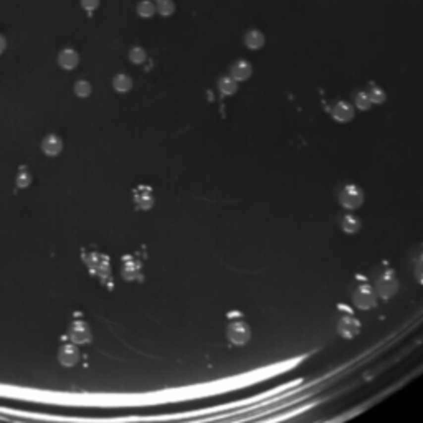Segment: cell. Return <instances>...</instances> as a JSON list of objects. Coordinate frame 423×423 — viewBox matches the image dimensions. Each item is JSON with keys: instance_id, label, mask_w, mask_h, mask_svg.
<instances>
[{"instance_id": "obj_23", "label": "cell", "mask_w": 423, "mask_h": 423, "mask_svg": "<svg viewBox=\"0 0 423 423\" xmlns=\"http://www.w3.org/2000/svg\"><path fill=\"white\" fill-rule=\"evenodd\" d=\"M367 96L372 105H382V103L385 101V93H383L382 88H378V86H372L370 90L367 91Z\"/></svg>"}, {"instance_id": "obj_7", "label": "cell", "mask_w": 423, "mask_h": 423, "mask_svg": "<svg viewBox=\"0 0 423 423\" xmlns=\"http://www.w3.org/2000/svg\"><path fill=\"white\" fill-rule=\"evenodd\" d=\"M66 336L71 342L78 344V346L88 344L93 339L90 324H88V321L81 313L73 314L71 321H70V324H68V329H66Z\"/></svg>"}, {"instance_id": "obj_16", "label": "cell", "mask_w": 423, "mask_h": 423, "mask_svg": "<svg viewBox=\"0 0 423 423\" xmlns=\"http://www.w3.org/2000/svg\"><path fill=\"white\" fill-rule=\"evenodd\" d=\"M412 271L415 281L423 286V243L418 247L415 257L412 260Z\"/></svg>"}, {"instance_id": "obj_22", "label": "cell", "mask_w": 423, "mask_h": 423, "mask_svg": "<svg viewBox=\"0 0 423 423\" xmlns=\"http://www.w3.org/2000/svg\"><path fill=\"white\" fill-rule=\"evenodd\" d=\"M93 93V86H91V83L90 81H86V80H80V81H76V85H75V95L78 96V98H88Z\"/></svg>"}, {"instance_id": "obj_28", "label": "cell", "mask_w": 423, "mask_h": 423, "mask_svg": "<svg viewBox=\"0 0 423 423\" xmlns=\"http://www.w3.org/2000/svg\"><path fill=\"white\" fill-rule=\"evenodd\" d=\"M5 48H7V40H5V37H3V35H0V55L5 52Z\"/></svg>"}, {"instance_id": "obj_20", "label": "cell", "mask_w": 423, "mask_h": 423, "mask_svg": "<svg viewBox=\"0 0 423 423\" xmlns=\"http://www.w3.org/2000/svg\"><path fill=\"white\" fill-rule=\"evenodd\" d=\"M15 182H17L18 189H27V187L32 184V174H30V170H28L25 165H22L20 169H18Z\"/></svg>"}, {"instance_id": "obj_2", "label": "cell", "mask_w": 423, "mask_h": 423, "mask_svg": "<svg viewBox=\"0 0 423 423\" xmlns=\"http://www.w3.org/2000/svg\"><path fill=\"white\" fill-rule=\"evenodd\" d=\"M225 337L230 346L235 347H243L252 341V326L238 309H230L225 314Z\"/></svg>"}, {"instance_id": "obj_5", "label": "cell", "mask_w": 423, "mask_h": 423, "mask_svg": "<svg viewBox=\"0 0 423 423\" xmlns=\"http://www.w3.org/2000/svg\"><path fill=\"white\" fill-rule=\"evenodd\" d=\"M336 331L346 341L357 337L362 331L361 319L357 317L352 306H349L346 303L336 304Z\"/></svg>"}, {"instance_id": "obj_19", "label": "cell", "mask_w": 423, "mask_h": 423, "mask_svg": "<svg viewBox=\"0 0 423 423\" xmlns=\"http://www.w3.org/2000/svg\"><path fill=\"white\" fill-rule=\"evenodd\" d=\"M218 88H220V91H222L223 95L230 96V95H233V93H237L238 81H235L232 76H225V78H222V80L218 81Z\"/></svg>"}, {"instance_id": "obj_17", "label": "cell", "mask_w": 423, "mask_h": 423, "mask_svg": "<svg viewBox=\"0 0 423 423\" xmlns=\"http://www.w3.org/2000/svg\"><path fill=\"white\" fill-rule=\"evenodd\" d=\"M245 45H247L248 48H252V50H258V48H262L264 45L263 33L258 32V30L248 32L247 35H245Z\"/></svg>"}, {"instance_id": "obj_13", "label": "cell", "mask_w": 423, "mask_h": 423, "mask_svg": "<svg viewBox=\"0 0 423 423\" xmlns=\"http://www.w3.org/2000/svg\"><path fill=\"white\" fill-rule=\"evenodd\" d=\"M80 63V56L78 53L73 50V48H66V50H61L60 55H58V65H60L63 70H75Z\"/></svg>"}, {"instance_id": "obj_24", "label": "cell", "mask_w": 423, "mask_h": 423, "mask_svg": "<svg viewBox=\"0 0 423 423\" xmlns=\"http://www.w3.org/2000/svg\"><path fill=\"white\" fill-rule=\"evenodd\" d=\"M146 58H147V55H146V50H144V48H141V47L131 48V52H129V60H131L132 63H136V65H141V63L146 61Z\"/></svg>"}, {"instance_id": "obj_18", "label": "cell", "mask_w": 423, "mask_h": 423, "mask_svg": "<svg viewBox=\"0 0 423 423\" xmlns=\"http://www.w3.org/2000/svg\"><path fill=\"white\" fill-rule=\"evenodd\" d=\"M112 88L117 91V93H127L132 88V80L131 76L124 75V73H121V75H116L114 80H112Z\"/></svg>"}, {"instance_id": "obj_21", "label": "cell", "mask_w": 423, "mask_h": 423, "mask_svg": "<svg viewBox=\"0 0 423 423\" xmlns=\"http://www.w3.org/2000/svg\"><path fill=\"white\" fill-rule=\"evenodd\" d=\"M137 13L142 18H151L156 13V5L151 0H142V2H139V5H137Z\"/></svg>"}, {"instance_id": "obj_29", "label": "cell", "mask_w": 423, "mask_h": 423, "mask_svg": "<svg viewBox=\"0 0 423 423\" xmlns=\"http://www.w3.org/2000/svg\"><path fill=\"white\" fill-rule=\"evenodd\" d=\"M164 2H169V0H156L157 5H160V3H164Z\"/></svg>"}, {"instance_id": "obj_14", "label": "cell", "mask_w": 423, "mask_h": 423, "mask_svg": "<svg viewBox=\"0 0 423 423\" xmlns=\"http://www.w3.org/2000/svg\"><path fill=\"white\" fill-rule=\"evenodd\" d=\"M230 73H232V78L235 81H245L252 76V65L245 60H238L232 65Z\"/></svg>"}, {"instance_id": "obj_6", "label": "cell", "mask_w": 423, "mask_h": 423, "mask_svg": "<svg viewBox=\"0 0 423 423\" xmlns=\"http://www.w3.org/2000/svg\"><path fill=\"white\" fill-rule=\"evenodd\" d=\"M337 200L344 210L349 212H356L357 209H361L364 205V200H366V195H364V190L359 187L357 184H344L337 192Z\"/></svg>"}, {"instance_id": "obj_3", "label": "cell", "mask_w": 423, "mask_h": 423, "mask_svg": "<svg viewBox=\"0 0 423 423\" xmlns=\"http://www.w3.org/2000/svg\"><path fill=\"white\" fill-rule=\"evenodd\" d=\"M81 257L93 276H96L100 279L103 286H106L107 289H112V273H111L109 257L101 253L95 245H90V247L83 248Z\"/></svg>"}, {"instance_id": "obj_15", "label": "cell", "mask_w": 423, "mask_h": 423, "mask_svg": "<svg viewBox=\"0 0 423 423\" xmlns=\"http://www.w3.org/2000/svg\"><path fill=\"white\" fill-rule=\"evenodd\" d=\"M332 117L339 122H347L354 117V107L346 101H339L332 107Z\"/></svg>"}, {"instance_id": "obj_8", "label": "cell", "mask_w": 423, "mask_h": 423, "mask_svg": "<svg viewBox=\"0 0 423 423\" xmlns=\"http://www.w3.org/2000/svg\"><path fill=\"white\" fill-rule=\"evenodd\" d=\"M121 271L122 276L127 281H144V273H142V260L137 255H126L121 260Z\"/></svg>"}, {"instance_id": "obj_12", "label": "cell", "mask_w": 423, "mask_h": 423, "mask_svg": "<svg viewBox=\"0 0 423 423\" xmlns=\"http://www.w3.org/2000/svg\"><path fill=\"white\" fill-rule=\"evenodd\" d=\"M42 151H43V154H47L50 157H56L63 151V141L56 134H48L47 137H43V141H42Z\"/></svg>"}, {"instance_id": "obj_1", "label": "cell", "mask_w": 423, "mask_h": 423, "mask_svg": "<svg viewBox=\"0 0 423 423\" xmlns=\"http://www.w3.org/2000/svg\"><path fill=\"white\" fill-rule=\"evenodd\" d=\"M373 289L377 293V298L382 301H390L392 298H395V294L400 289V281H398L395 268L392 266L387 260L377 263V266L372 271V279H370Z\"/></svg>"}, {"instance_id": "obj_9", "label": "cell", "mask_w": 423, "mask_h": 423, "mask_svg": "<svg viewBox=\"0 0 423 423\" xmlns=\"http://www.w3.org/2000/svg\"><path fill=\"white\" fill-rule=\"evenodd\" d=\"M80 349H78V344L71 342L70 339L68 341H63L58 347V361H60L61 366L65 367H75L76 364H80Z\"/></svg>"}, {"instance_id": "obj_26", "label": "cell", "mask_w": 423, "mask_h": 423, "mask_svg": "<svg viewBox=\"0 0 423 423\" xmlns=\"http://www.w3.org/2000/svg\"><path fill=\"white\" fill-rule=\"evenodd\" d=\"M157 10H159L160 15L169 17V15H172V13H174L175 5L172 3V0H169V2H164V3H160V5H157Z\"/></svg>"}, {"instance_id": "obj_27", "label": "cell", "mask_w": 423, "mask_h": 423, "mask_svg": "<svg viewBox=\"0 0 423 423\" xmlns=\"http://www.w3.org/2000/svg\"><path fill=\"white\" fill-rule=\"evenodd\" d=\"M81 7L85 8L86 12H93L100 7V0H81Z\"/></svg>"}, {"instance_id": "obj_11", "label": "cell", "mask_w": 423, "mask_h": 423, "mask_svg": "<svg viewBox=\"0 0 423 423\" xmlns=\"http://www.w3.org/2000/svg\"><path fill=\"white\" fill-rule=\"evenodd\" d=\"M337 222H339V227H341V230L346 235H356L362 227V223H361V220H359L357 215L354 213V212H349V210L342 212V213L339 215Z\"/></svg>"}, {"instance_id": "obj_4", "label": "cell", "mask_w": 423, "mask_h": 423, "mask_svg": "<svg viewBox=\"0 0 423 423\" xmlns=\"http://www.w3.org/2000/svg\"><path fill=\"white\" fill-rule=\"evenodd\" d=\"M351 299L352 304L361 311H370L378 306V298L373 289L370 279L366 274L356 273L351 283Z\"/></svg>"}, {"instance_id": "obj_10", "label": "cell", "mask_w": 423, "mask_h": 423, "mask_svg": "<svg viewBox=\"0 0 423 423\" xmlns=\"http://www.w3.org/2000/svg\"><path fill=\"white\" fill-rule=\"evenodd\" d=\"M132 202H134V207L137 210H151L154 207V190L149 185H137L134 190H132Z\"/></svg>"}, {"instance_id": "obj_25", "label": "cell", "mask_w": 423, "mask_h": 423, "mask_svg": "<svg viewBox=\"0 0 423 423\" xmlns=\"http://www.w3.org/2000/svg\"><path fill=\"white\" fill-rule=\"evenodd\" d=\"M356 106L359 107V109H362V111H367L369 107L372 106V103H370V100H369L367 93H359V95L356 96Z\"/></svg>"}]
</instances>
